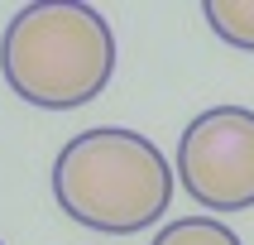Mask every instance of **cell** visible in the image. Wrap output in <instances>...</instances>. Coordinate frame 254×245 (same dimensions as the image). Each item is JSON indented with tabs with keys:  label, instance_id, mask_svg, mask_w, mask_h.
<instances>
[{
	"label": "cell",
	"instance_id": "obj_1",
	"mask_svg": "<svg viewBox=\"0 0 254 245\" xmlns=\"http://www.w3.org/2000/svg\"><path fill=\"white\" fill-rule=\"evenodd\" d=\"M173 163L149 135L96 125L63 144L53 159V197L77 226L134 236L154 226L173 202Z\"/></svg>",
	"mask_w": 254,
	"mask_h": 245
},
{
	"label": "cell",
	"instance_id": "obj_2",
	"mask_svg": "<svg viewBox=\"0 0 254 245\" xmlns=\"http://www.w3.org/2000/svg\"><path fill=\"white\" fill-rule=\"evenodd\" d=\"M0 68L14 96L43 111H72L106 91L115 72V34L91 5H24L5 24Z\"/></svg>",
	"mask_w": 254,
	"mask_h": 245
},
{
	"label": "cell",
	"instance_id": "obj_3",
	"mask_svg": "<svg viewBox=\"0 0 254 245\" xmlns=\"http://www.w3.org/2000/svg\"><path fill=\"white\" fill-rule=\"evenodd\" d=\"M178 183L206 212L254 207V111L211 106L178 140Z\"/></svg>",
	"mask_w": 254,
	"mask_h": 245
},
{
	"label": "cell",
	"instance_id": "obj_4",
	"mask_svg": "<svg viewBox=\"0 0 254 245\" xmlns=\"http://www.w3.org/2000/svg\"><path fill=\"white\" fill-rule=\"evenodd\" d=\"M201 14L216 29V39H226L230 48L254 53V0H206Z\"/></svg>",
	"mask_w": 254,
	"mask_h": 245
},
{
	"label": "cell",
	"instance_id": "obj_5",
	"mask_svg": "<svg viewBox=\"0 0 254 245\" xmlns=\"http://www.w3.org/2000/svg\"><path fill=\"white\" fill-rule=\"evenodd\" d=\"M154 245H245V241L216 216H178L154 236Z\"/></svg>",
	"mask_w": 254,
	"mask_h": 245
}]
</instances>
